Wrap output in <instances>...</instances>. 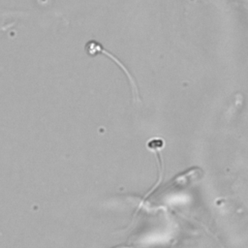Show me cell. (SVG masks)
<instances>
[{"mask_svg": "<svg viewBox=\"0 0 248 248\" xmlns=\"http://www.w3.org/2000/svg\"><path fill=\"white\" fill-rule=\"evenodd\" d=\"M85 49H86V51H87V53H88L89 55H96L97 53H102V54L107 55L108 57H109L111 60H113L114 63H115L119 68L122 69V71L124 72L125 76L127 77V78H128V80H129V82H130V85H131V87H132V92H133L134 96H135V97H138V96H139V90H138L137 82H136L134 77H133L132 74L129 72V70L118 60V58H116L115 56H113V55H112L111 53H109L107 49H105L99 43H97V42H95V41H90V42H88V43L86 44V46H85Z\"/></svg>", "mask_w": 248, "mask_h": 248, "instance_id": "1", "label": "cell"}]
</instances>
